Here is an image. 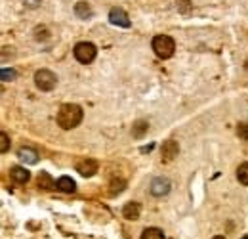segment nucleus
<instances>
[{
  "instance_id": "nucleus-1",
  "label": "nucleus",
  "mask_w": 248,
  "mask_h": 239,
  "mask_svg": "<svg viewBox=\"0 0 248 239\" xmlns=\"http://www.w3.org/2000/svg\"><path fill=\"white\" fill-rule=\"evenodd\" d=\"M80 120H82V109L77 103H65L58 113V124L65 130H71V128L78 126Z\"/></svg>"
},
{
  "instance_id": "nucleus-2",
  "label": "nucleus",
  "mask_w": 248,
  "mask_h": 239,
  "mask_svg": "<svg viewBox=\"0 0 248 239\" xmlns=\"http://www.w3.org/2000/svg\"><path fill=\"white\" fill-rule=\"evenodd\" d=\"M153 50H155V54L160 60H168L170 56H174L176 42L168 34H156L155 38H153Z\"/></svg>"
},
{
  "instance_id": "nucleus-3",
  "label": "nucleus",
  "mask_w": 248,
  "mask_h": 239,
  "mask_svg": "<svg viewBox=\"0 0 248 239\" xmlns=\"http://www.w3.org/2000/svg\"><path fill=\"white\" fill-rule=\"evenodd\" d=\"M97 56V50L92 42H78L75 46V58L80 63H92Z\"/></svg>"
},
{
  "instance_id": "nucleus-4",
  "label": "nucleus",
  "mask_w": 248,
  "mask_h": 239,
  "mask_svg": "<svg viewBox=\"0 0 248 239\" xmlns=\"http://www.w3.org/2000/svg\"><path fill=\"white\" fill-rule=\"evenodd\" d=\"M56 83H58V79H56V75L50 69H40V71L34 73V85L40 90H44V92L54 88Z\"/></svg>"
},
{
  "instance_id": "nucleus-5",
  "label": "nucleus",
  "mask_w": 248,
  "mask_h": 239,
  "mask_svg": "<svg viewBox=\"0 0 248 239\" xmlns=\"http://www.w3.org/2000/svg\"><path fill=\"white\" fill-rule=\"evenodd\" d=\"M178 153H180L178 142L166 140V142L162 144V150H160V159H162V163H172V161L178 157Z\"/></svg>"
},
{
  "instance_id": "nucleus-6",
  "label": "nucleus",
  "mask_w": 248,
  "mask_h": 239,
  "mask_svg": "<svg viewBox=\"0 0 248 239\" xmlns=\"http://www.w3.org/2000/svg\"><path fill=\"white\" fill-rule=\"evenodd\" d=\"M109 21H111L113 25L123 27V29H128V27H130V17H128V14L124 12L123 8H113V10L109 12Z\"/></svg>"
},
{
  "instance_id": "nucleus-7",
  "label": "nucleus",
  "mask_w": 248,
  "mask_h": 239,
  "mask_svg": "<svg viewBox=\"0 0 248 239\" xmlns=\"http://www.w3.org/2000/svg\"><path fill=\"white\" fill-rule=\"evenodd\" d=\"M97 169H99V165L93 161V159H86V161H80V163H77V171H78V174H82V176H93L95 172H97Z\"/></svg>"
},
{
  "instance_id": "nucleus-8",
  "label": "nucleus",
  "mask_w": 248,
  "mask_h": 239,
  "mask_svg": "<svg viewBox=\"0 0 248 239\" xmlns=\"http://www.w3.org/2000/svg\"><path fill=\"white\" fill-rule=\"evenodd\" d=\"M170 191V182L166 178H155L153 184H151V193L155 197H160V195H166Z\"/></svg>"
},
{
  "instance_id": "nucleus-9",
  "label": "nucleus",
  "mask_w": 248,
  "mask_h": 239,
  "mask_svg": "<svg viewBox=\"0 0 248 239\" xmlns=\"http://www.w3.org/2000/svg\"><path fill=\"white\" fill-rule=\"evenodd\" d=\"M10 178L14 180L16 184H27L29 178H31V174H29V171H25L23 167H14V169L10 171Z\"/></svg>"
},
{
  "instance_id": "nucleus-10",
  "label": "nucleus",
  "mask_w": 248,
  "mask_h": 239,
  "mask_svg": "<svg viewBox=\"0 0 248 239\" xmlns=\"http://www.w3.org/2000/svg\"><path fill=\"white\" fill-rule=\"evenodd\" d=\"M17 157L21 163H29V165H34L38 161V153L32 150V148H21L17 151Z\"/></svg>"
},
{
  "instance_id": "nucleus-11",
  "label": "nucleus",
  "mask_w": 248,
  "mask_h": 239,
  "mask_svg": "<svg viewBox=\"0 0 248 239\" xmlns=\"http://www.w3.org/2000/svg\"><path fill=\"white\" fill-rule=\"evenodd\" d=\"M141 212V205L140 203H126L123 209V214L126 220H136Z\"/></svg>"
},
{
  "instance_id": "nucleus-12",
  "label": "nucleus",
  "mask_w": 248,
  "mask_h": 239,
  "mask_svg": "<svg viewBox=\"0 0 248 239\" xmlns=\"http://www.w3.org/2000/svg\"><path fill=\"white\" fill-rule=\"evenodd\" d=\"M58 189H60V191H65V193H71V191L77 189V184L69 178V176H62V178L58 180Z\"/></svg>"
},
{
  "instance_id": "nucleus-13",
  "label": "nucleus",
  "mask_w": 248,
  "mask_h": 239,
  "mask_svg": "<svg viewBox=\"0 0 248 239\" xmlns=\"http://www.w3.org/2000/svg\"><path fill=\"white\" fill-rule=\"evenodd\" d=\"M75 14H77L80 19H86V17L92 16V10H90V6H88L86 2H78V4L75 6Z\"/></svg>"
},
{
  "instance_id": "nucleus-14",
  "label": "nucleus",
  "mask_w": 248,
  "mask_h": 239,
  "mask_svg": "<svg viewBox=\"0 0 248 239\" xmlns=\"http://www.w3.org/2000/svg\"><path fill=\"white\" fill-rule=\"evenodd\" d=\"M38 186L44 188V189H52V188H58V182H54V180L50 178L48 172H42V174L38 176Z\"/></svg>"
},
{
  "instance_id": "nucleus-15",
  "label": "nucleus",
  "mask_w": 248,
  "mask_h": 239,
  "mask_svg": "<svg viewBox=\"0 0 248 239\" xmlns=\"http://www.w3.org/2000/svg\"><path fill=\"white\" fill-rule=\"evenodd\" d=\"M147 128H149L147 120H136V122H134V126H132L134 138H141V136H143V132H147Z\"/></svg>"
},
{
  "instance_id": "nucleus-16",
  "label": "nucleus",
  "mask_w": 248,
  "mask_h": 239,
  "mask_svg": "<svg viewBox=\"0 0 248 239\" xmlns=\"http://www.w3.org/2000/svg\"><path fill=\"white\" fill-rule=\"evenodd\" d=\"M141 239H164V234H162L158 228H147V230L141 234Z\"/></svg>"
},
{
  "instance_id": "nucleus-17",
  "label": "nucleus",
  "mask_w": 248,
  "mask_h": 239,
  "mask_svg": "<svg viewBox=\"0 0 248 239\" xmlns=\"http://www.w3.org/2000/svg\"><path fill=\"white\" fill-rule=\"evenodd\" d=\"M237 178L241 184L248 186V163H243L239 169H237Z\"/></svg>"
},
{
  "instance_id": "nucleus-18",
  "label": "nucleus",
  "mask_w": 248,
  "mask_h": 239,
  "mask_svg": "<svg viewBox=\"0 0 248 239\" xmlns=\"http://www.w3.org/2000/svg\"><path fill=\"white\" fill-rule=\"evenodd\" d=\"M10 150V140H8V134L6 132H0V151L6 153Z\"/></svg>"
},
{
  "instance_id": "nucleus-19",
  "label": "nucleus",
  "mask_w": 248,
  "mask_h": 239,
  "mask_svg": "<svg viewBox=\"0 0 248 239\" xmlns=\"http://www.w3.org/2000/svg\"><path fill=\"white\" fill-rule=\"evenodd\" d=\"M237 134H239L243 140H248V124L239 122V124H237Z\"/></svg>"
},
{
  "instance_id": "nucleus-20",
  "label": "nucleus",
  "mask_w": 248,
  "mask_h": 239,
  "mask_svg": "<svg viewBox=\"0 0 248 239\" xmlns=\"http://www.w3.org/2000/svg\"><path fill=\"white\" fill-rule=\"evenodd\" d=\"M16 79V71L14 69H2V81L8 83V81H14Z\"/></svg>"
},
{
  "instance_id": "nucleus-21",
  "label": "nucleus",
  "mask_w": 248,
  "mask_h": 239,
  "mask_svg": "<svg viewBox=\"0 0 248 239\" xmlns=\"http://www.w3.org/2000/svg\"><path fill=\"white\" fill-rule=\"evenodd\" d=\"M124 186H126V184H124V180H113V182H111V191H113V193H115V191H121V189H123Z\"/></svg>"
},
{
  "instance_id": "nucleus-22",
  "label": "nucleus",
  "mask_w": 248,
  "mask_h": 239,
  "mask_svg": "<svg viewBox=\"0 0 248 239\" xmlns=\"http://www.w3.org/2000/svg\"><path fill=\"white\" fill-rule=\"evenodd\" d=\"M23 2H25V6H29V8H36L42 0H23Z\"/></svg>"
},
{
  "instance_id": "nucleus-23",
  "label": "nucleus",
  "mask_w": 248,
  "mask_h": 239,
  "mask_svg": "<svg viewBox=\"0 0 248 239\" xmlns=\"http://www.w3.org/2000/svg\"><path fill=\"white\" fill-rule=\"evenodd\" d=\"M214 239H225V238H221V236H216V238H214Z\"/></svg>"
},
{
  "instance_id": "nucleus-24",
  "label": "nucleus",
  "mask_w": 248,
  "mask_h": 239,
  "mask_svg": "<svg viewBox=\"0 0 248 239\" xmlns=\"http://www.w3.org/2000/svg\"><path fill=\"white\" fill-rule=\"evenodd\" d=\"M243 239H248V238H243Z\"/></svg>"
}]
</instances>
